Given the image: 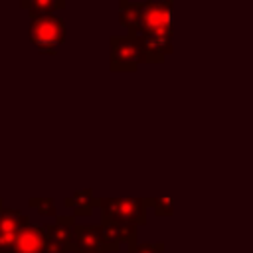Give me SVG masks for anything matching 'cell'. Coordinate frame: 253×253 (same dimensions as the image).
Masks as SVG:
<instances>
[{
    "instance_id": "obj_13",
    "label": "cell",
    "mask_w": 253,
    "mask_h": 253,
    "mask_svg": "<svg viewBox=\"0 0 253 253\" xmlns=\"http://www.w3.org/2000/svg\"><path fill=\"white\" fill-rule=\"evenodd\" d=\"M28 204H30L40 215H43V217H53V215H57V211H55V200H53V198H30Z\"/></svg>"
},
{
    "instance_id": "obj_16",
    "label": "cell",
    "mask_w": 253,
    "mask_h": 253,
    "mask_svg": "<svg viewBox=\"0 0 253 253\" xmlns=\"http://www.w3.org/2000/svg\"><path fill=\"white\" fill-rule=\"evenodd\" d=\"M42 253H67V249H63L61 245H57V243H53L51 239L45 237V243H43Z\"/></svg>"
},
{
    "instance_id": "obj_5",
    "label": "cell",
    "mask_w": 253,
    "mask_h": 253,
    "mask_svg": "<svg viewBox=\"0 0 253 253\" xmlns=\"http://www.w3.org/2000/svg\"><path fill=\"white\" fill-rule=\"evenodd\" d=\"M28 223V215H24L20 210H12L6 206L0 210V253H12L16 235Z\"/></svg>"
},
{
    "instance_id": "obj_12",
    "label": "cell",
    "mask_w": 253,
    "mask_h": 253,
    "mask_svg": "<svg viewBox=\"0 0 253 253\" xmlns=\"http://www.w3.org/2000/svg\"><path fill=\"white\" fill-rule=\"evenodd\" d=\"M138 10H140V2H121L119 4V22L123 28H126L128 34H132L136 28Z\"/></svg>"
},
{
    "instance_id": "obj_18",
    "label": "cell",
    "mask_w": 253,
    "mask_h": 253,
    "mask_svg": "<svg viewBox=\"0 0 253 253\" xmlns=\"http://www.w3.org/2000/svg\"><path fill=\"white\" fill-rule=\"evenodd\" d=\"M91 253H105V251H91Z\"/></svg>"
},
{
    "instance_id": "obj_10",
    "label": "cell",
    "mask_w": 253,
    "mask_h": 253,
    "mask_svg": "<svg viewBox=\"0 0 253 253\" xmlns=\"http://www.w3.org/2000/svg\"><path fill=\"white\" fill-rule=\"evenodd\" d=\"M97 204V198L89 188L79 190L65 198V206L73 211V217H89L93 213V206Z\"/></svg>"
},
{
    "instance_id": "obj_1",
    "label": "cell",
    "mask_w": 253,
    "mask_h": 253,
    "mask_svg": "<svg viewBox=\"0 0 253 253\" xmlns=\"http://www.w3.org/2000/svg\"><path fill=\"white\" fill-rule=\"evenodd\" d=\"M172 2H140L138 22L130 36L158 42L166 47H172Z\"/></svg>"
},
{
    "instance_id": "obj_17",
    "label": "cell",
    "mask_w": 253,
    "mask_h": 253,
    "mask_svg": "<svg viewBox=\"0 0 253 253\" xmlns=\"http://www.w3.org/2000/svg\"><path fill=\"white\" fill-rule=\"evenodd\" d=\"M2 208H4V202H2V200H0V210H2Z\"/></svg>"
},
{
    "instance_id": "obj_15",
    "label": "cell",
    "mask_w": 253,
    "mask_h": 253,
    "mask_svg": "<svg viewBox=\"0 0 253 253\" xmlns=\"http://www.w3.org/2000/svg\"><path fill=\"white\" fill-rule=\"evenodd\" d=\"M164 251V243H148V241H142V243H132L128 247V253H162Z\"/></svg>"
},
{
    "instance_id": "obj_11",
    "label": "cell",
    "mask_w": 253,
    "mask_h": 253,
    "mask_svg": "<svg viewBox=\"0 0 253 253\" xmlns=\"http://www.w3.org/2000/svg\"><path fill=\"white\" fill-rule=\"evenodd\" d=\"M20 6L24 10H28L30 16L34 18V16H51L57 10H63L65 2H53V0H32V2H26V0H22Z\"/></svg>"
},
{
    "instance_id": "obj_2",
    "label": "cell",
    "mask_w": 253,
    "mask_h": 253,
    "mask_svg": "<svg viewBox=\"0 0 253 253\" xmlns=\"http://www.w3.org/2000/svg\"><path fill=\"white\" fill-rule=\"evenodd\" d=\"M103 215V223L111 225H144L146 223V200L140 198H101L97 200Z\"/></svg>"
},
{
    "instance_id": "obj_9",
    "label": "cell",
    "mask_w": 253,
    "mask_h": 253,
    "mask_svg": "<svg viewBox=\"0 0 253 253\" xmlns=\"http://www.w3.org/2000/svg\"><path fill=\"white\" fill-rule=\"evenodd\" d=\"M45 243V233L42 227L28 223L24 229H20V233L16 235L12 253H42Z\"/></svg>"
},
{
    "instance_id": "obj_4",
    "label": "cell",
    "mask_w": 253,
    "mask_h": 253,
    "mask_svg": "<svg viewBox=\"0 0 253 253\" xmlns=\"http://www.w3.org/2000/svg\"><path fill=\"white\" fill-rule=\"evenodd\" d=\"M111 71H136L142 59L140 43L134 36H111Z\"/></svg>"
},
{
    "instance_id": "obj_7",
    "label": "cell",
    "mask_w": 253,
    "mask_h": 253,
    "mask_svg": "<svg viewBox=\"0 0 253 253\" xmlns=\"http://www.w3.org/2000/svg\"><path fill=\"white\" fill-rule=\"evenodd\" d=\"M101 237H103V245L105 251H117L123 243H128V247L132 243H136V227L132 225H111V223H101Z\"/></svg>"
},
{
    "instance_id": "obj_3",
    "label": "cell",
    "mask_w": 253,
    "mask_h": 253,
    "mask_svg": "<svg viewBox=\"0 0 253 253\" xmlns=\"http://www.w3.org/2000/svg\"><path fill=\"white\" fill-rule=\"evenodd\" d=\"M65 22L55 14L34 16L30 20V40L40 53H55L65 42Z\"/></svg>"
},
{
    "instance_id": "obj_8",
    "label": "cell",
    "mask_w": 253,
    "mask_h": 253,
    "mask_svg": "<svg viewBox=\"0 0 253 253\" xmlns=\"http://www.w3.org/2000/svg\"><path fill=\"white\" fill-rule=\"evenodd\" d=\"M75 217L73 215H55L53 223L43 225V233L47 239H51L53 243L61 245L63 249H71V241H73V231H75Z\"/></svg>"
},
{
    "instance_id": "obj_6",
    "label": "cell",
    "mask_w": 253,
    "mask_h": 253,
    "mask_svg": "<svg viewBox=\"0 0 253 253\" xmlns=\"http://www.w3.org/2000/svg\"><path fill=\"white\" fill-rule=\"evenodd\" d=\"M71 253H91V251H105L101 227L99 225H75ZM107 253V251H105Z\"/></svg>"
},
{
    "instance_id": "obj_14",
    "label": "cell",
    "mask_w": 253,
    "mask_h": 253,
    "mask_svg": "<svg viewBox=\"0 0 253 253\" xmlns=\"http://www.w3.org/2000/svg\"><path fill=\"white\" fill-rule=\"evenodd\" d=\"M146 206H152L156 215L170 217L174 213V202L168 196H164V198H150V200H146Z\"/></svg>"
}]
</instances>
